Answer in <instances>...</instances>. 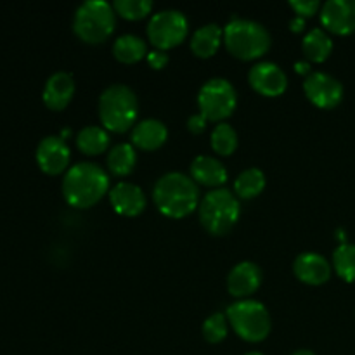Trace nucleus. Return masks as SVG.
I'll return each instance as SVG.
<instances>
[{
    "label": "nucleus",
    "instance_id": "26",
    "mask_svg": "<svg viewBox=\"0 0 355 355\" xmlns=\"http://www.w3.org/2000/svg\"><path fill=\"white\" fill-rule=\"evenodd\" d=\"M333 267L345 283H355V245L342 243L333 253Z\"/></svg>",
    "mask_w": 355,
    "mask_h": 355
},
{
    "label": "nucleus",
    "instance_id": "1",
    "mask_svg": "<svg viewBox=\"0 0 355 355\" xmlns=\"http://www.w3.org/2000/svg\"><path fill=\"white\" fill-rule=\"evenodd\" d=\"M153 201L159 214L168 218H184L193 214L200 203V189L193 177L170 172L159 177L153 189Z\"/></svg>",
    "mask_w": 355,
    "mask_h": 355
},
{
    "label": "nucleus",
    "instance_id": "15",
    "mask_svg": "<svg viewBox=\"0 0 355 355\" xmlns=\"http://www.w3.org/2000/svg\"><path fill=\"white\" fill-rule=\"evenodd\" d=\"M110 201L114 211L123 217H137L148 205L144 191L132 182H120L110 191Z\"/></svg>",
    "mask_w": 355,
    "mask_h": 355
},
{
    "label": "nucleus",
    "instance_id": "32",
    "mask_svg": "<svg viewBox=\"0 0 355 355\" xmlns=\"http://www.w3.org/2000/svg\"><path fill=\"white\" fill-rule=\"evenodd\" d=\"M187 128H189V132H193V134L196 135L203 134L205 128H207V120H205L203 114H193V116L187 120Z\"/></svg>",
    "mask_w": 355,
    "mask_h": 355
},
{
    "label": "nucleus",
    "instance_id": "23",
    "mask_svg": "<svg viewBox=\"0 0 355 355\" xmlns=\"http://www.w3.org/2000/svg\"><path fill=\"white\" fill-rule=\"evenodd\" d=\"M137 153L132 144H116L107 155V170L116 177H127L134 172Z\"/></svg>",
    "mask_w": 355,
    "mask_h": 355
},
{
    "label": "nucleus",
    "instance_id": "19",
    "mask_svg": "<svg viewBox=\"0 0 355 355\" xmlns=\"http://www.w3.org/2000/svg\"><path fill=\"white\" fill-rule=\"evenodd\" d=\"M166 139H168V130L165 123L155 118L142 120L132 130V144L142 151H156L165 144Z\"/></svg>",
    "mask_w": 355,
    "mask_h": 355
},
{
    "label": "nucleus",
    "instance_id": "14",
    "mask_svg": "<svg viewBox=\"0 0 355 355\" xmlns=\"http://www.w3.org/2000/svg\"><path fill=\"white\" fill-rule=\"evenodd\" d=\"M293 272L298 281L309 286H321L331 277V266L319 253H302L295 259Z\"/></svg>",
    "mask_w": 355,
    "mask_h": 355
},
{
    "label": "nucleus",
    "instance_id": "12",
    "mask_svg": "<svg viewBox=\"0 0 355 355\" xmlns=\"http://www.w3.org/2000/svg\"><path fill=\"white\" fill-rule=\"evenodd\" d=\"M37 163L47 175H59L68 168L69 148L62 137L49 135L37 148Z\"/></svg>",
    "mask_w": 355,
    "mask_h": 355
},
{
    "label": "nucleus",
    "instance_id": "18",
    "mask_svg": "<svg viewBox=\"0 0 355 355\" xmlns=\"http://www.w3.org/2000/svg\"><path fill=\"white\" fill-rule=\"evenodd\" d=\"M191 175L194 182L207 187H217V189H220V186L227 182V170L214 156L201 155L194 158L191 163Z\"/></svg>",
    "mask_w": 355,
    "mask_h": 355
},
{
    "label": "nucleus",
    "instance_id": "34",
    "mask_svg": "<svg viewBox=\"0 0 355 355\" xmlns=\"http://www.w3.org/2000/svg\"><path fill=\"white\" fill-rule=\"evenodd\" d=\"M295 68H297V71L300 73V75H304V73H309L311 66H309V62H297V64H295Z\"/></svg>",
    "mask_w": 355,
    "mask_h": 355
},
{
    "label": "nucleus",
    "instance_id": "22",
    "mask_svg": "<svg viewBox=\"0 0 355 355\" xmlns=\"http://www.w3.org/2000/svg\"><path fill=\"white\" fill-rule=\"evenodd\" d=\"M113 55L123 64H134L148 55V45L141 37L121 35L113 44Z\"/></svg>",
    "mask_w": 355,
    "mask_h": 355
},
{
    "label": "nucleus",
    "instance_id": "29",
    "mask_svg": "<svg viewBox=\"0 0 355 355\" xmlns=\"http://www.w3.org/2000/svg\"><path fill=\"white\" fill-rule=\"evenodd\" d=\"M227 315L220 314H211L207 321L203 322V338L208 343H220L224 342L227 336Z\"/></svg>",
    "mask_w": 355,
    "mask_h": 355
},
{
    "label": "nucleus",
    "instance_id": "16",
    "mask_svg": "<svg viewBox=\"0 0 355 355\" xmlns=\"http://www.w3.org/2000/svg\"><path fill=\"white\" fill-rule=\"evenodd\" d=\"M262 284V269L253 262H241L229 272L227 290L232 297L248 300Z\"/></svg>",
    "mask_w": 355,
    "mask_h": 355
},
{
    "label": "nucleus",
    "instance_id": "13",
    "mask_svg": "<svg viewBox=\"0 0 355 355\" xmlns=\"http://www.w3.org/2000/svg\"><path fill=\"white\" fill-rule=\"evenodd\" d=\"M321 23L335 35L355 31V0H329L321 9Z\"/></svg>",
    "mask_w": 355,
    "mask_h": 355
},
{
    "label": "nucleus",
    "instance_id": "24",
    "mask_svg": "<svg viewBox=\"0 0 355 355\" xmlns=\"http://www.w3.org/2000/svg\"><path fill=\"white\" fill-rule=\"evenodd\" d=\"M107 146H110V134L104 128L96 127V125H89V127L82 128L80 134L76 135V148L83 155H101V153L106 151Z\"/></svg>",
    "mask_w": 355,
    "mask_h": 355
},
{
    "label": "nucleus",
    "instance_id": "36",
    "mask_svg": "<svg viewBox=\"0 0 355 355\" xmlns=\"http://www.w3.org/2000/svg\"><path fill=\"white\" fill-rule=\"evenodd\" d=\"M245 355H263V354H260V352H248V354H245Z\"/></svg>",
    "mask_w": 355,
    "mask_h": 355
},
{
    "label": "nucleus",
    "instance_id": "25",
    "mask_svg": "<svg viewBox=\"0 0 355 355\" xmlns=\"http://www.w3.org/2000/svg\"><path fill=\"white\" fill-rule=\"evenodd\" d=\"M266 189V173L259 168H246L238 175L234 191L243 200H253Z\"/></svg>",
    "mask_w": 355,
    "mask_h": 355
},
{
    "label": "nucleus",
    "instance_id": "9",
    "mask_svg": "<svg viewBox=\"0 0 355 355\" xmlns=\"http://www.w3.org/2000/svg\"><path fill=\"white\" fill-rule=\"evenodd\" d=\"M189 33V24L180 10H159L148 24V38L156 51H168L182 44Z\"/></svg>",
    "mask_w": 355,
    "mask_h": 355
},
{
    "label": "nucleus",
    "instance_id": "2",
    "mask_svg": "<svg viewBox=\"0 0 355 355\" xmlns=\"http://www.w3.org/2000/svg\"><path fill=\"white\" fill-rule=\"evenodd\" d=\"M110 189V177L94 163H76L62 179V194L73 208L94 207L106 196Z\"/></svg>",
    "mask_w": 355,
    "mask_h": 355
},
{
    "label": "nucleus",
    "instance_id": "20",
    "mask_svg": "<svg viewBox=\"0 0 355 355\" xmlns=\"http://www.w3.org/2000/svg\"><path fill=\"white\" fill-rule=\"evenodd\" d=\"M222 38H224V31L220 30V26H217L215 23L205 24V26L198 28L193 33V38H191V51L198 58L208 59L218 51Z\"/></svg>",
    "mask_w": 355,
    "mask_h": 355
},
{
    "label": "nucleus",
    "instance_id": "4",
    "mask_svg": "<svg viewBox=\"0 0 355 355\" xmlns=\"http://www.w3.org/2000/svg\"><path fill=\"white\" fill-rule=\"evenodd\" d=\"M139 103L134 90L127 85H111L99 97V118L104 128L114 134H123L137 120Z\"/></svg>",
    "mask_w": 355,
    "mask_h": 355
},
{
    "label": "nucleus",
    "instance_id": "31",
    "mask_svg": "<svg viewBox=\"0 0 355 355\" xmlns=\"http://www.w3.org/2000/svg\"><path fill=\"white\" fill-rule=\"evenodd\" d=\"M149 66L153 69H163L166 64H168V54L165 51H151L146 55Z\"/></svg>",
    "mask_w": 355,
    "mask_h": 355
},
{
    "label": "nucleus",
    "instance_id": "17",
    "mask_svg": "<svg viewBox=\"0 0 355 355\" xmlns=\"http://www.w3.org/2000/svg\"><path fill=\"white\" fill-rule=\"evenodd\" d=\"M73 96H75V80L69 73L58 71L54 75L49 76L45 82L44 99L45 106L52 111H62L69 103H71Z\"/></svg>",
    "mask_w": 355,
    "mask_h": 355
},
{
    "label": "nucleus",
    "instance_id": "35",
    "mask_svg": "<svg viewBox=\"0 0 355 355\" xmlns=\"http://www.w3.org/2000/svg\"><path fill=\"white\" fill-rule=\"evenodd\" d=\"M291 355H315V354L312 352V350H297V352Z\"/></svg>",
    "mask_w": 355,
    "mask_h": 355
},
{
    "label": "nucleus",
    "instance_id": "8",
    "mask_svg": "<svg viewBox=\"0 0 355 355\" xmlns=\"http://www.w3.org/2000/svg\"><path fill=\"white\" fill-rule=\"evenodd\" d=\"M238 104V94L225 78H211L198 92V107L207 121H222L231 116Z\"/></svg>",
    "mask_w": 355,
    "mask_h": 355
},
{
    "label": "nucleus",
    "instance_id": "21",
    "mask_svg": "<svg viewBox=\"0 0 355 355\" xmlns=\"http://www.w3.org/2000/svg\"><path fill=\"white\" fill-rule=\"evenodd\" d=\"M302 49L309 61L312 62H324L333 52V42L329 35L321 28H314L305 35L302 42Z\"/></svg>",
    "mask_w": 355,
    "mask_h": 355
},
{
    "label": "nucleus",
    "instance_id": "28",
    "mask_svg": "<svg viewBox=\"0 0 355 355\" xmlns=\"http://www.w3.org/2000/svg\"><path fill=\"white\" fill-rule=\"evenodd\" d=\"M114 12L128 21H137L148 16L153 9L151 0H116L113 3Z\"/></svg>",
    "mask_w": 355,
    "mask_h": 355
},
{
    "label": "nucleus",
    "instance_id": "27",
    "mask_svg": "<svg viewBox=\"0 0 355 355\" xmlns=\"http://www.w3.org/2000/svg\"><path fill=\"white\" fill-rule=\"evenodd\" d=\"M210 142L217 155L231 156L238 149V134L229 123H218L211 132Z\"/></svg>",
    "mask_w": 355,
    "mask_h": 355
},
{
    "label": "nucleus",
    "instance_id": "3",
    "mask_svg": "<svg viewBox=\"0 0 355 355\" xmlns=\"http://www.w3.org/2000/svg\"><path fill=\"white\" fill-rule=\"evenodd\" d=\"M224 44L234 58L252 61L266 55L270 49V33L263 24L234 17L224 28Z\"/></svg>",
    "mask_w": 355,
    "mask_h": 355
},
{
    "label": "nucleus",
    "instance_id": "6",
    "mask_svg": "<svg viewBox=\"0 0 355 355\" xmlns=\"http://www.w3.org/2000/svg\"><path fill=\"white\" fill-rule=\"evenodd\" d=\"M113 6L104 0H89L76 9L73 31L85 44H103L116 26Z\"/></svg>",
    "mask_w": 355,
    "mask_h": 355
},
{
    "label": "nucleus",
    "instance_id": "11",
    "mask_svg": "<svg viewBox=\"0 0 355 355\" xmlns=\"http://www.w3.org/2000/svg\"><path fill=\"white\" fill-rule=\"evenodd\" d=\"M248 82L255 92L266 97H277L286 92L288 76L274 62L262 61L250 69Z\"/></svg>",
    "mask_w": 355,
    "mask_h": 355
},
{
    "label": "nucleus",
    "instance_id": "5",
    "mask_svg": "<svg viewBox=\"0 0 355 355\" xmlns=\"http://www.w3.org/2000/svg\"><path fill=\"white\" fill-rule=\"evenodd\" d=\"M200 222L211 236H224L238 222L241 207L239 200L229 189H214L200 201Z\"/></svg>",
    "mask_w": 355,
    "mask_h": 355
},
{
    "label": "nucleus",
    "instance_id": "33",
    "mask_svg": "<svg viewBox=\"0 0 355 355\" xmlns=\"http://www.w3.org/2000/svg\"><path fill=\"white\" fill-rule=\"evenodd\" d=\"M290 28H291V31L298 33V31H302L305 28V19H304V17H300V16L293 17V19L290 21Z\"/></svg>",
    "mask_w": 355,
    "mask_h": 355
},
{
    "label": "nucleus",
    "instance_id": "7",
    "mask_svg": "<svg viewBox=\"0 0 355 355\" xmlns=\"http://www.w3.org/2000/svg\"><path fill=\"white\" fill-rule=\"evenodd\" d=\"M225 315L236 335L250 343H259L266 340L272 328L270 314L266 305L257 300H250V298L229 305Z\"/></svg>",
    "mask_w": 355,
    "mask_h": 355
},
{
    "label": "nucleus",
    "instance_id": "10",
    "mask_svg": "<svg viewBox=\"0 0 355 355\" xmlns=\"http://www.w3.org/2000/svg\"><path fill=\"white\" fill-rule=\"evenodd\" d=\"M304 92L314 106L321 110H333L343 99V85L328 73L315 71L305 78Z\"/></svg>",
    "mask_w": 355,
    "mask_h": 355
},
{
    "label": "nucleus",
    "instance_id": "30",
    "mask_svg": "<svg viewBox=\"0 0 355 355\" xmlns=\"http://www.w3.org/2000/svg\"><path fill=\"white\" fill-rule=\"evenodd\" d=\"M290 7L297 12V16L304 17L305 19V17L314 16V14L321 9V3H319L318 0H291Z\"/></svg>",
    "mask_w": 355,
    "mask_h": 355
}]
</instances>
